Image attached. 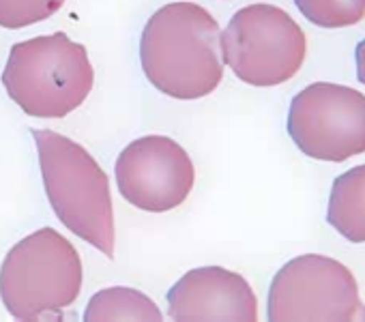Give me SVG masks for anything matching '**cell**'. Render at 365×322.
Masks as SVG:
<instances>
[{"instance_id":"6da1fadb","label":"cell","mask_w":365,"mask_h":322,"mask_svg":"<svg viewBox=\"0 0 365 322\" xmlns=\"http://www.w3.org/2000/svg\"><path fill=\"white\" fill-rule=\"evenodd\" d=\"M140 65L146 80L163 95L194 101L222 84V31L196 3L159 7L140 37Z\"/></svg>"},{"instance_id":"7a4b0ae2","label":"cell","mask_w":365,"mask_h":322,"mask_svg":"<svg viewBox=\"0 0 365 322\" xmlns=\"http://www.w3.org/2000/svg\"><path fill=\"white\" fill-rule=\"evenodd\" d=\"M46 196L56 217L76 237L114 258V207L110 179L97 159L76 140L33 129Z\"/></svg>"},{"instance_id":"3957f363","label":"cell","mask_w":365,"mask_h":322,"mask_svg":"<svg viewBox=\"0 0 365 322\" xmlns=\"http://www.w3.org/2000/svg\"><path fill=\"white\" fill-rule=\"evenodd\" d=\"M0 78L24 114L65 118L91 95L95 69L82 43L67 33H54L11 46Z\"/></svg>"},{"instance_id":"277c9868","label":"cell","mask_w":365,"mask_h":322,"mask_svg":"<svg viewBox=\"0 0 365 322\" xmlns=\"http://www.w3.org/2000/svg\"><path fill=\"white\" fill-rule=\"evenodd\" d=\"M82 258L54 228H41L16 243L0 266V298L20 322L61 316L82 290Z\"/></svg>"},{"instance_id":"5b68a950","label":"cell","mask_w":365,"mask_h":322,"mask_svg":"<svg viewBox=\"0 0 365 322\" xmlns=\"http://www.w3.org/2000/svg\"><path fill=\"white\" fill-rule=\"evenodd\" d=\"M307 41L292 16L275 5L239 9L222 33V58L232 73L258 88L292 80L305 63Z\"/></svg>"},{"instance_id":"8992f818","label":"cell","mask_w":365,"mask_h":322,"mask_svg":"<svg viewBox=\"0 0 365 322\" xmlns=\"http://www.w3.org/2000/svg\"><path fill=\"white\" fill-rule=\"evenodd\" d=\"M269 322L365 320L352 271L320 254L297 256L273 277L267 298Z\"/></svg>"},{"instance_id":"52a82bcc","label":"cell","mask_w":365,"mask_h":322,"mask_svg":"<svg viewBox=\"0 0 365 322\" xmlns=\"http://www.w3.org/2000/svg\"><path fill=\"white\" fill-rule=\"evenodd\" d=\"M288 133L297 148L329 164L365 152V95L333 82H314L294 95Z\"/></svg>"},{"instance_id":"ba28073f","label":"cell","mask_w":365,"mask_h":322,"mask_svg":"<svg viewBox=\"0 0 365 322\" xmlns=\"http://www.w3.org/2000/svg\"><path fill=\"white\" fill-rule=\"evenodd\" d=\"M120 196L146 213H168L185 202L196 183L190 152L168 135H142L127 144L114 166Z\"/></svg>"},{"instance_id":"9c48e42d","label":"cell","mask_w":365,"mask_h":322,"mask_svg":"<svg viewBox=\"0 0 365 322\" xmlns=\"http://www.w3.org/2000/svg\"><path fill=\"white\" fill-rule=\"evenodd\" d=\"M174 322H256L258 298L250 281L224 266H200L168 290Z\"/></svg>"},{"instance_id":"30bf717a","label":"cell","mask_w":365,"mask_h":322,"mask_svg":"<svg viewBox=\"0 0 365 322\" xmlns=\"http://www.w3.org/2000/svg\"><path fill=\"white\" fill-rule=\"evenodd\" d=\"M327 222L350 243H365V164L333 181Z\"/></svg>"},{"instance_id":"8fae6325","label":"cell","mask_w":365,"mask_h":322,"mask_svg":"<svg viewBox=\"0 0 365 322\" xmlns=\"http://www.w3.org/2000/svg\"><path fill=\"white\" fill-rule=\"evenodd\" d=\"M161 309L157 303L125 286L106 288L93 294L84 309V322H161Z\"/></svg>"},{"instance_id":"7c38bea8","label":"cell","mask_w":365,"mask_h":322,"mask_svg":"<svg viewBox=\"0 0 365 322\" xmlns=\"http://www.w3.org/2000/svg\"><path fill=\"white\" fill-rule=\"evenodd\" d=\"M294 5L320 28H348L365 18V0H294Z\"/></svg>"},{"instance_id":"4fadbf2b","label":"cell","mask_w":365,"mask_h":322,"mask_svg":"<svg viewBox=\"0 0 365 322\" xmlns=\"http://www.w3.org/2000/svg\"><path fill=\"white\" fill-rule=\"evenodd\" d=\"M65 0H0V26L18 31L39 24L61 11Z\"/></svg>"},{"instance_id":"5bb4252c","label":"cell","mask_w":365,"mask_h":322,"mask_svg":"<svg viewBox=\"0 0 365 322\" xmlns=\"http://www.w3.org/2000/svg\"><path fill=\"white\" fill-rule=\"evenodd\" d=\"M354 61H356V78H359V82L365 86V39L356 46Z\"/></svg>"}]
</instances>
